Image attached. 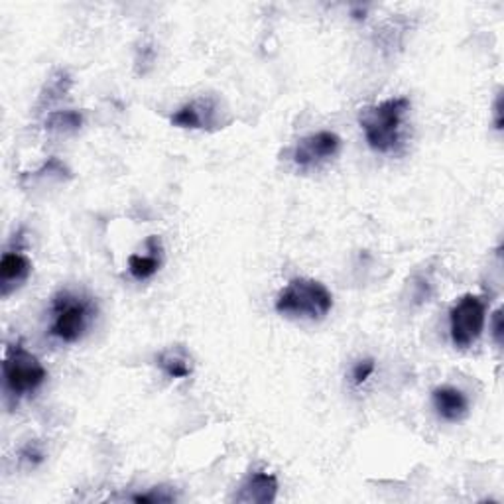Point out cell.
Here are the masks:
<instances>
[{
  "instance_id": "6da1fadb",
  "label": "cell",
  "mask_w": 504,
  "mask_h": 504,
  "mask_svg": "<svg viewBox=\"0 0 504 504\" xmlns=\"http://www.w3.org/2000/svg\"><path fill=\"white\" fill-rule=\"evenodd\" d=\"M410 99L392 97L375 107L365 108L359 115L361 129L365 130L366 144L378 154H388L400 142L402 118L408 113Z\"/></svg>"
},
{
  "instance_id": "7a4b0ae2",
  "label": "cell",
  "mask_w": 504,
  "mask_h": 504,
  "mask_svg": "<svg viewBox=\"0 0 504 504\" xmlns=\"http://www.w3.org/2000/svg\"><path fill=\"white\" fill-rule=\"evenodd\" d=\"M331 307H334V296L331 292L317 280L296 278L280 292L276 300V312L280 315H288L293 319H310L319 322L324 319Z\"/></svg>"
},
{
  "instance_id": "3957f363",
  "label": "cell",
  "mask_w": 504,
  "mask_h": 504,
  "mask_svg": "<svg viewBox=\"0 0 504 504\" xmlns=\"http://www.w3.org/2000/svg\"><path fill=\"white\" fill-rule=\"evenodd\" d=\"M95 317L93 302L83 293L59 292L52 302L50 335L61 343H77Z\"/></svg>"
},
{
  "instance_id": "277c9868",
  "label": "cell",
  "mask_w": 504,
  "mask_h": 504,
  "mask_svg": "<svg viewBox=\"0 0 504 504\" xmlns=\"http://www.w3.org/2000/svg\"><path fill=\"white\" fill-rule=\"evenodd\" d=\"M3 378L6 396L18 402L24 396H30L46 383L47 371L22 343H16V345L6 347Z\"/></svg>"
},
{
  "instance_id": "5b68a950",
  "label": "cell",
  "mask_w": 504,
  "mask_h": 504,
  "mask_svg": "<svg viewBox=\"0 0 504 504\" xmlns=\"http://www.w3.org/2000/svg\"><path fill=\"white\" fill-rule=\"evenodd\" d=\"M487 305L483 298L467 293L449 312V334L455 347L469 349L483 335Z\"/></svg>"
},
{
  "instance_id": "8992f818",
  "label": "cell",
  "mask_w": 504,
  "mask_h": 504,
  "mask_svg": "<svg viewBox=\"0 0 504 504\" xmlns=\"http://www.w3.org/2000/svg\"><path fill=\"white\" fill-rule=\"evenodd\" d=\"M341 149V139L335 132L322 130L310 134L298 142L293 149V164L302 170H312L325 164L327 159L334 158Z\"/></svg>"
},
{
  "instance_id": "52a82bcc",
  "label": "cell",
  "mask_w": 504,
  "mask_h": 504,
  "mask_svg": "<svg viewBox=\"0 0 504 504\" xmlns=\"http://www.w3.org/2000/svg\"><path fill=\"white\" fill-rule=\"evenodd\" d=\"M32 274V262L22 252L6 251L0 261V296L5 300L28 282Z\"/></svg>"
},
{
  "instance_id": "ba28073f",
  "label": "cell",
  "mask_w": 504,
  "mask_h": 504,
  "mask_svg": "<svg viewBox=\"0 0 504 504\" xmlns=\"http://www.w3.org/2000/svg\"><path fill=\"white\" fill-rule=\"evenodd\" d=\"M278 495V481L274 475L256 471L244 478L239 487V493L235 495L237 502L242 504H270L276 500Z\"/></svg>"
},
{
  "instance_id": "9c48e42d",
  "label": "cell",
  "mask_w": 504,
  "mask_h": 504,
  "mask_svg": "<svg viewBox=\"0 0 504 504\" xmlns=\"http://www.w3.org/2000/svg\"><path fill=\"white\" fill-rule=\"evenodd\" d=\"M171 125L178 129H209L217 122V103L213 99H200L190 105H183L176 115H171Z\"/></svg>"
},
{
  "instance_id": "30bf717a",
  "label": "cell",
  "mask_w": 504,
  "mask_h": 504,
  "mask_svg": "<svg viewBox=\"0 0 504 504\" xmlns=\"http://www.w3.org/2000/svg\"><path fill=\"white\" fill-rule=\"evenodd\" d=\"M432 402L437 416L446 422H461L469 412V402L459 388L439 386L432 392Z\"/></svg>"
},
{
  "instance_id": "8fae6325",
  "label": "cell",
  "mask_w": 504,
  "mask_h": 504,
  "mask_svg": "<svg viewBox=\"0 0 504 504\" xmlns=\"http://www.w3.org/2000/svg\"><path fill=\"white\" fill-rule=\"evenodd\" d=\"M146 247H149L150 254H130L129 258V273L137 280L152 278L159 270V266H162V244H159V239L152 235L149 242H146Z\"/></svg>"
},
{
  "instance_id": "7c38bea8",
  "label": "cell",
  "mask_w": 504,
  "mask_h": 504,
  "mask_svg": "<svg viewBox=\"0 0 504 504\" xmlns=\"http://www.w3.org/2000/svg\"><path fill=\"white\" fill-rule=\"evenodd\" d=\"M83 127V115L77 110H56L47 115L46 129L56 134H73Z\"/></svg>"
},
{
  "instance_id": "4fadbf2b",
  "label": "cell",
  "mask_w": 504,
  "mask_h": 504,
  "mask_svg": "<svg viewBox=\"0 0 504 504\" xmlns=\"http://www.w3.org/2000/svg\"><path fill=\"white\" fill-rule=\"evenodd\" d=\"M159 368H162L164 375L170 378H186L191 375V365L186 356L176 353V351H166L159 355L158 359Z\"/></svg>"
},
{
  "instance_id": "5bb4252c",
  "label": "cell",
  "mask_w": 504,
  "mask_h": 504,
  "mask_svg": "<svg viewBox=\"0 0 504 504\" xmlns=\"http://www.w3.org/2000/svg\"><path fill=\"white\" fill-rule=\"evenodd\" d=\"M71 85V79L66 71H57L56 76L47 81V87H46V93L42 95V103H52L56 99H59L61 95H66L67 89Z\"/></svg>"
},
{
  "instance_id": "9a60e30c",
  "label": "cell",
  "mask_w": 504,
  "mask_h": 504,
  "mask_svg": "<svg viewBox=\"0 0 504 504\" xmlns=\"http://www.w3.org/2000/svg\"><path fill=\"white\" fill-rule=\"evenodd\" d=\"M375 359H361L359 363H355L351 368V383L353 386H363L368 378L375 373Z\"/></svg>"
},
{
  "instance_id": "2e32d148",
  "label": "cell",
  "mask_w": 504,
  "mask_h": 504,
  "mask_svg": "<svg viewBox=\"0 0 504 504\" xmlns=\"http://www.w3.org/2000/svg\"><path fill=\"white\" fill-rule=\"evenodd\" d=\"M132 500L134 502H142V504H158V502H174L176 497H174V493H168V489L156 487V489L150 490V493L134 495Z\"/></svg>"
},
{
  "instance_id": "e0dca14e",
  "label": "cell",
  "mask_w": 504,
  "mask_h": 504,
  "mask_svg": "<svg viewBox=\"0 0 504 504\" xmlns=\"http://www.w3.org/2000/svg\"><path fill=\"white\" fill-rule=\"evenodd\" d=\"M20 459L24 463H28L30 467H36V465H40L44 461V449L40 447L38 441H30V444L24 446L20 449Z\"/></svg>"
},
{
  "instance_id": "ac0fdd59",
  "label": "cell",
  "mask_w": 504,
  "mask_h": 504,
  "mask_svg": "<svg viewBox=\"0 0 504 504\" xmlns=\"http://www.w3.org/2000/svg\"><path fill=\"white\" fill-rule=\"evenodd\" d=\"M502 331H504V325H502V310H497L495 315H493V337H495L497 345H502Z\"/></svg>"
},
{
  "instance_id": "d6986e66",
  "label": "cell",
  "mask_w": 504,
  "mask_h": 504,
  "mask_svg": "<svg viewBox=\"0 0 504 504\" xmlns=\"http://www.w3.org/2000/svg\"><path fill=\"white\" fill-rule=\"evenodd\" d=\"M495 127L499 130L502 129V97L500 95L497 97V103H495Z\"/></svg>"
}]
</instances>
